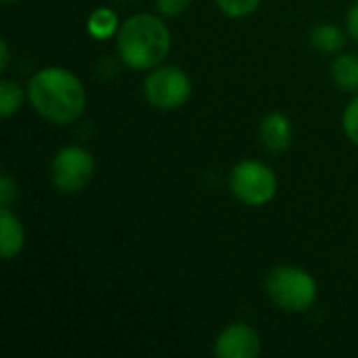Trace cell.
I'll return each mask as SVG.
<instances>
[{
  "label": "cell",
  "mask_w": 358,
  "mask_h": 358,
  "mask_svg": "<svg viewBox=\"0 0 358 358\" xmlns=\"http://www.w3.org/2000/svg\"><path fill=\"white\" fill-rule=\"evenodd\" d=\"M342 126H344L348 141H352L358 147V94H355L352 101L346 105L344 115H342Z\"/></svg>",
  "instance_id": "15"
},
{
  "label": "cell",
  "mask_w": 358,
  "mask_h": 358,
  "mask_svg": "<svg viewBox=\"0 0 358 358\" xmlns=\"http://www.w3.org/2000/svg\"><path fill=\"white\" fill-rule=\"evenodd\" d=\"M122 23L117 19V13L107 8V6H101L96 10L90 13L88 21H86V29L88 34L94 38V40H107V38H113L117 36Z\"/></svg>",
  "instance_id": "12"
},
{
  "label": "cell",
  "mask_w": 358,
  "mask_h": 358,
  "mask_svg": "<svg viewBox=\"0 0 358 358\" xmlns=\"http://www.w3.org/2000/svg\"><path fill=\"white\" fill-rule=\"evenodd\" d=\"M334 84L350 94H358V55L342 52L331 61L329 67Z\"/></svg>",
  "instance_id": "10"
},
{
  "label": "cell",
  "mask_w": 358,
  "mask_h": 358,
  "mask_svg": "<svg viewBox=\"0 0 358 358\" xmlns=\"http://www.w3.org/2000/svg\"><path fill=\"white\" fill-rule=\"evenodd\" d=\"M264 292L281 313L300 315L313 308V304L317 302L319 285L308 271L292 264H281L266 273Z\"/></svg>",
  "instance_id": "3"
},
{
  "label": "cell",
  "mask_w": 358,
  "mask_h": 358,
  "mask_svg": "<svg viewBox=\"0 0 358 358\" xmlns=\"http://www.w3.org/2000/svg\"><path fill=\"white\" fill-rule=\"evenodd\" d=\"M94 176V157L80 145L61 147L50 162V180L63 195L84 191Z\"/></svg>",
  "instance_id": "6"
},
{
  "label": "cell",
  "mask_w": 358,
  "mask_h": 358,
  "mask_svg": "<svg viewBox=\"0 0 358 358\" xmlns=\"http://www.w3.org/2000/svg\"><path fill=\"white\" fill-rule=\"evenodd\" d=\"M346 44V34L342 31V27L334 25V23H317L310 29V46L319 52L325 55H336L344 48Z\"/></svg>",
  "instance_id": "11"
},
{
  "label": "cell",
  "mask_w": 358,
  "mask_h": 358,
  "mask_svg": "<svg viewBox=\"0 0 358 358\" xmlns=\"http://www.w3.org/2000/svg\"><path fill=\"white\" fill-rule=\"evenodd\" d=\"M260 350L262 340L248 323H231L214 340V355L218 358H256Z\"/></svg>",
  "instance_id": "7"
},
{
  "label": "cell",
  "mask_w": 358,
  "mask_h": 358,
  "mask_svg": "<svg viewBox=\"0 0 358 358\" xmlns=\"http://www.w3.org/2000/svg\"><path fill=\"white\" fill-rule=\"evenodd\" d=\"M346 29H348V36L358 42V0L346 13Z\"/></svg>",
  "instance_id": "18"
},
{
  "label": "cell",
  "mask_w": 358,
  "mask_h": 358,
  "mask_svg": "<svg viewBox=\"0 0 358 358\" xmlns=\"http://www.w3.org/2000/svg\"><path fill=\"white\" fill-rule=\"evenodd\" d=\"M0 50H2V57H0V69H2V71H6V67H8V59H10L8 42H6V40H2V42H0Z\"/></svg>",
  "instance_id": "19"
},
{
  "label": "cell",
  "mask_w": 358,
  "mask_h": 358,
  "mask_svg": "<svg viewBox=\"0 0 358 358\" xmlns=\"http://www.w3.org/2000/svg\"><path fill=\"white\" fill-rule=\"evenodd\" d=\"M2 2H6V4H10V2H17V0H2Z\"/></svg>",
  "instance_id": "20"
},
{
  "label": "cell",
  "mask_w": 358,
  "mask_h": 358,
  "mask_svg": "<svg viewBox=\"0 0 358 358\" xmlns=\"http://www.w3.org/2000/svg\"><path fill=\"white\" fill-rule=\"evenodd\" d=\"M25 245V231L17 214L10 208H0V252L4 260H13Z\"/></svg>",
  "instance_id": "9"
},
{
  "label": "cell",
  "mask_w": 358,
  "mask_h": 358,
  "mask_svg": "<svg viewBox=\"0 0 358 358\" xmlns=\"http://www.w3.org/2000/svg\"><path fill=\"white\" fill-rule=\"evenodd\" d=\"M258 138L264 151L268 153H283L292 147L294 141V128L285 113L271 111L262 117L258 126Z\"/></svg>",
  "instance_id": "8"
},
{
  "label": "cell",
  "mask_w": 358,
  "mask_h": 358,
  "mask_svg": "<svg viewBox=\"0 0 358 358\" xmlns=\"http://www.w3.org/2000/svg\"><path fill=\"white\" fill-rule=\"evenodd\" d=\"M191 90V78L178 65H157L149 69L143 82V94L147 103L159 111L180 109L189 101Z\"/></svg>",
  "instance_id": "5"
},
{
  "label": "cell",
  "mask_w": 358,
  "mask_h": 358,
  "mask_svg": "<svg viewBox=\"0 0 358 358\" xmlns=\"http://www.w3.org/2000/svg\"><path fill=\"white\" fill-rule=\"evenodd\" d=\"M191 0H155V6L166 17H178L189 8Z\"/></svg>",
  "instance_id": "17"
},
{
  "label": "cell",
  "mask_w": 358,
  "mask_h": 358,
  "mask_svg": "<svg viewBox=\"0 0 358 358\" xmlns=\"http://www.w3.org/2000/svg\"><path fill=\"white\" fill-rule=\"evenodd\" d=\"M17 199V182L10 174H2L0 178V208H10V203Z\"/></svg>",
  "instance_id": "16"
},
{
  "label": "cell",
  "mask_w": 358,
  "mask_h": 358,
  "mask_svg": "<svg viewBox=\"0 0 358 358\" xmlns=\"http://www.w3.org/2000/svg\"><path fill=\"white\" fill-rule=\"evenodd\" d=\"M25 96H27V90H23L17 82L2 80L0 82V115L2 117L15 115L21 109Z\"/></svg>",
  "instance_id": "13"
},
{
  "label": "cell",
  "mask_w": 358,
  "mask_h": 358,
  "mask_svg": "<svg viewBox=\"0 0 358 358\" xmlns=\"http://www.w3.org/2000/svg\"><path fill=\"white\" fill-rule=\"evenodd\" d=\"M275 170L258 159H241L229 174V189L233 197L250 208H260L277 195Z\"/></svg>",
  "instance_id": "4"
},
{
  "label": "cell",
  "mask_w": 358,
  "mask_h": 358,
  "mask_svg": "<svg viewBox=\"0 0 358 358\" xmlns=\"http://www.w3.org/2000/svg\"><path fill=\"white\" fill-rule=\"evenodd\" d=\"M172 46L168 25L149 13L128 17L117 31V55L136 71H149L164 63Z\"/></svg>",
  "instance_id": "2"
},
{
  "label": "cell",
  "mask_w": 358,
  "mask_h": 358,
  "mask_svg": "<svg viewBox=\"0 0 358 358\" xmlns=\"http://www.w3.org/2000/svg\"><path fill=\"white\" fill-rule=\"evenodd\" d=\"M27 101L34 111L50 124H71L86 111L82 80L65 67L38 69L27 82Z\"/></svg>",
  "instance_id": "1"
},
{
  "label": "cell",
  "mask_w": 358,
  "mask_h": 358,
  "mask_svg": "<svg viewBox=\"0 0 358 358\" xmlns=\"http://www.w3.org/2000/svg\"><path fill=\"white\" fill-rule=\"evenodd\" d=\"M214 2L227 17L243 19V17H250L252 13H256L262 0H214Z\"/></svg>",
  "instance_id": "14"
}]
</instances>
